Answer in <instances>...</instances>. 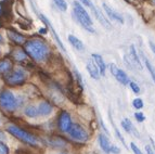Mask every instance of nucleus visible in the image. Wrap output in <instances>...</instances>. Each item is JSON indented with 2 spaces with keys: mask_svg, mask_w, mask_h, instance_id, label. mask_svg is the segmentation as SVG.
<instances>
[{
  "mask_svg": "<svg viewBox=\"0 0 155 154\" xmlns=\"http://www.w3.org/2000/svg\"><path fill=\"white\" fill-rule=\"evenodd\" d=\"M153 2H154V5H155V0H153Z\"/></svg>",
  "mask_w": 155,
  "mask_h": 154,
  "instance_id": "4c0bfd02",
  "label": "nucleus"
},
{
  "mask_svg": "<svg viewBox=\"0 0 155 154\" xmlns=\"http://www.w3.org/2000/svg\"><path fill=\"white\" fill-rule=\"evenodd\" d=\"M72 118L71 115L67 112L63 111L61 112L59 116V119H58V126H59V129L61 131H64V132H68L72 127Z\"/></svg>",
  "mask_w": 155,
  "mask_h": 154,
  "instance_id": "0eeeda50",
  "label": "nucleus"
},
{
  "mask_svg": "<svg viewBox=\"0 0 155 154\" xmlns=\"http://www.w3.org/2000/svg\"><path fill=\"white\" fill-rule=\"evenodd\" d=\"M132 105H134V109L140 110V109L143 108V101L141 100V99H139V98H137V99H134V100L132 101Z\"/></svg>",
  "mask_w": 155,
  "mask_h": 154,
  "instance_id": "a878e982",
  "label": "nucleus"
},
{
  "mask_svg": "<svg viewBox=\"0 0 155 154\" xmlns=\"http://www.w3.org/2000/svg\"><path fill=\"white\" fill-rule=\"evenodd\" d=\"M12 71V63L10 60L0 61V74H8Z\"/></svg>",
  "mask_w": 155,
  "mask_h": 154,
  "instance_id": "aec40b11",
  "label": "nucleus"
},
{
  "mask_svg": "<svg viewBox=\"0 0 155 154\" xmlns=\"http://www.w3.org/2000/svg\"><path fill=\"white\" fill-rule=\"evenodd\" d=\"M54 3L61 11H66L67 10V3H66L65 0H54Z\"/></svg>",
  "mask_w": 155,
  "mask_h": 154,
  "instance_id": "393cba45",
  "label": "nucleus"
},
{
  "mask_svg": "<svg viewBox=\"0 0 155 154\" xmlns=\"http://www.w3.org/2000/svg\"><path fill=\"white\" fill-rule=\"evenodd\" d=\"M7 131H8L9 134L12 135L13 137H15L18 140H21V141L25 142L27 144H31V146H37L38 144V140H37L36 137L33 136L29 132H27L24 129L20 128L16 125H12V124L8 125L7 126Z\"/></svg>",
  "mask_w": 155,
  "mask_h": 154,
  "instance_id": "7ed1b4c3",
  "label": "nucleus"
},
{
  "mask_svg": "<svg viewBox=\"0 0 155 154\" xmlns=\"http://www.w3.org/2000/svg\"><path fill=\"white\" fill-rule=\"evenodd\" d=\"M130 88H131V90L132 91H134V93H139L140 92V88H139V86L137 85V84H136V82H130Z\"/></svg>",
  "mask_w": 155,
  "mask_h": 154,
  "instance_id": "c85d7f7f",
  "label": "nucleus"
},
{
  "mask_svg": "<svg viewBox=\"0 0 155 154\" xmlns=\"http://www.w3.org/2000/svg\"><path fill=\"white\" fill-rule=\"evenodd\" d=\"M119 152H120V150H119L116 146H111V153H114V154H118Z\"/></svg>",
  "mask_w": 155,
  "mask_h": 154,
  "instance_id": "2f4dec72",
  "label": "nucleus"
},
{
  "mask_svg": "<svg viewBox=\"0 0 155 154\" xmlns=\"http://www.w3.org/2000/svg\"><path fill=\"white\" fill-rule=\"evenodd\" d=\"M145 151H147V154H154V151H153V150L151 149L150 146H145Z\"/></svg>",
  "mask_w": 155,
  "mask_h": 154,
  "instance_id": "473e14b6",
  "label": "nucleus"
},
{
  "mask_svg": "<svg viewBox=\"0 0 155 154\" xmlns=\"http://www.w3.org/2000/svg\"><path fill=\"white\" fill-rule=\"evenodd\" d=\"M49 143L51 146H55V148H62V146H65V142L63 141L62 139H59V138H51L49 140Z\"/></svg>",
  "mask_w": 155,
  "mask_h": 154,
  "instance_id": "b1692460",
  "label": "nucleus"
},
{
  "mask_svg": "<svg viewBox=\"0 0 155 154\" xmlns=\"http://www.w3.org/2000/svg\"><path fill=\"white\" fill-rule=\"evenodd\" d=\"M5 138H7V137H5V134L3 132V131L0 130V141H3V140H5Z\"/></svg>",
  "mask_w": 155,
  "mask_h": 154,
  "instance_id": "f704fd0d",
  "label": "nucleus"
},
{
  "mask_svg": "<svg viewBox=\"0 0 155 154\" xmlns=\"http://www.w3.org/2000/svg\"><path fill=\"white\" fill-rule=\"evenodd\" d=\"M87 71H88L90 77H92L93 79L98 80L100 78V69H98L94 61H89L87 63Z\"/></svg>",
  "mask_w": 155,
  "mask_h": 154,
  "instance_id": "9d476101",
  "label": "nucleus"
},
{
  "mask_svg": "<svg viewBox=\"0 0 155 154\" xmlns=\"http://www.w3.org/2000/svg\"><path fill=\"white\" fill-rule=\"evenodd\" d=\"M110 71H111L112 75H113L120 84H123V85H128V84H130L129 77L127 76V74L123 69H119L118 67L116 66L115 63H111V64H110Z\"/></svg>",
  "mask_w": 155,
  "mask_h": 154,
  "instance_id": "6e6552de",
  "label": "nucleus"
},
{
  "mask_svg": "<svg viewBox=\"0 0 155 154\" xmlns=\"http://www.w3.org/2000/svg\"><path fill=\"white\" fill-rule=\"evenodd\" d=\"M73 5H74V14H75L77 21L80 23V25L90 33H94V29L92 28V20H91L88 12L85 10V8L78 1H74Z\"/></svg>",
  "mask_w": 155,
  "mask_h": 154,
  "instance_id": "f03ea898",
  "label": "nucleus"
},
{
  "mask_svg": "<svg viewBox=\"0 0 155 154\" xmlns=\"http://www.w3.org/2000/svg\"><path fill=\"white\" fill-rule=\"evenodd\" d=\"M39 32H40V33H46V29H45V28H42V29H40V31H39Z\"/></svg>",
  "mask_w": 155,
  "mask_h": 154,
  "instance_id": "e433bc0d",
  "label": "nucleus"
},
{
  "mask_svg": "<svg viewBox=\"0 0 155 154\" xmlns=\"http://www.w3.org/2000/svg\"><path fill=\"white\" fill-rule=\"evenodd\" d=\"M18 100L9 90H2L0 92V108L5 111H14L18 105Z\"/></svg>",
  "mask_w": 155,
  "mask_h": 154,
  "instance_id": "20e7f679",
  "label": "nucleus"
},
{
  "mask_svg": "<svg viewBox=\"0 0 155 154\" xmlns=\"http://www.w3.org/2000/svg\"><path fill=\"white\" fill-rule=\"evenodd\" d=\"M143 57V61H144V64H145V67L147 69V71L150 72L151 76H152V79L155 82V69L154 67L152 66V64H151V62L147 60V58H145L144 55H142Z\"/></svg>",
  "mask_w": 155,
  "mask_h": 154,
  "instance_id": "4be33fe9",
  "label": "nucleus"
},
{
  "mask_svg": "<svg viewBox=\"0 0 155 154\" xmlns=\"http://www.w3.org/2000/svg\"><path fill=\"white\" fill-rule=\"evenodd\" d=\"M68 41H70V44L72 45L76 50H78V51H84V50H85V46H84V44L81 42V40L78 39L76 36H74V35H70V36H68Z\"/></svg>",
  "mask_w": 155,
  "mask_h": 154,
  "instance_id": "2eb2a0df",
  "label": "nucleus"
},
{
  "mask_svg": "<svg viewBox=\"0 0 155 154\" xmlns=\"http://www.w3.org/2000/svg\"><path fill=\"white\" fill-rule=\"evenodd\" d=\"M102 7H103L104 11H105L106 14H107L110 18H113V20H115V21H117V22H119L120 24L124 23V18H123V16L120 15L119 13H117L115 10H113L112 8H110V7L106 5V3H103V5H102Z\"/></svg>",
  "mask_w": 155,
  "mask_h": 154,
  "instance_id": "1a4fd4ad",
  "label": "nucleus"
},
{
  "mask_svg": "<svg viewBox=\"0 0 155 154\" xmlns=\"http://www.w3.org/2000/svg\"><path fill=\"white\" fill-rule=\"evenodd\" d=\"M99 143H100L101 149L103 150L105 153H110L111 152V144H110L109 139H107L106 136H104L102 134L99 135Z\"/></svg>",
  "mask_w": 155,
  "mask_h": 154,
  "instance_id": "4468645a",
  "label": "nucleus"
},
{
  "mask_svg": "<svg viewBox=\"0 0 155 154\" xmlns=\"http://www.w3.org/2000/svg\"><path fill=\"white\" fill-rule=\"evenodd\" d=\"M27 55L28 54L26 53V52H24L23 50H21V49H18L14 52V58L18 61H25V60H27Z\"/></svg>",
  "mask_w": 155,
  "mask_h": 154,
  "instance_id": "5701e85b",
  "label": "nucleus"
},
{
  "mask_svg": "<svg viewBox=\"0 0 155 154\" xmlns=\"http://www.w3.org/2000/svg\"><path fill=\"white\" fill-rule=\"evenodd\" d=\"M130 148H131L132 152H134V154H142V152H141V150H140L139 148H138V146L134 143V142H131V143H130Z\"/></svg>",
  "mask_w": 155,
  "mask_h": 154,
  "instance_id": "c756f323",
  "label": "nucleus"
},
{
  "mask_svg": "<svg viewBox=\"0 0 155 154\" xmlns=\"http://www.w3.org/2000/svg\"><path fill=\"white\" fill-rule=\"evenodd\" d=\"M39 18H40V20H42V21H44V22L47 24V25L49 26V28L52 31V34H53V36H54V38L57 39V41H58V44H59V46L61 47V48H62L63 50H64V51H65V48H64V46H63L62 41H61V39H60V38H59V36H58V35H57V33H55L54 28H53V27H52V24L49 22V20H48V18H47L46 16L44 15V14H40V15H39Z\"/></svg>",
  "mask_w": 155,
  "mask_h": 154,
  "instance_id": "dca6fc26",
  "label": "nucleus"
},
{
  "mask_svg": "<svg viewBox=\"0 0 155 154\" xmlns=\"http://www.w3.org/2000/svg\"><path fill=\"white\" fill-rule=\"evenodd\" d=\"M80 2L83 3V5H85L86 7H89V8H91V7H92V3H91V1L90 0H79Z\"/></svg>",
  "mask_w": 155,
  "mask_h": 154,
  "instance_id": "7c9ffc66",
  "label": "nucleus"
},
{
  "mask_svg": "<svg viewBox=\"0 0 155 154\" xmlns=\"http://www.w3.org/2000/svg\"><path fill=\"white\" fill-rule=\"evenodd\" d=\"M68 135L71 136V138L80 142L87 141L89 138V135L87 132V130L84 127H81L79 124H73L70 131H68Z\"/></svg>",
  "mask_w": 155,
  "mask_h": 154,
  "instance_id": "423d86ee",
  "label": "nucleus"
},
{
  "mask_svg": "<svg viewBox=\"0 0 155 154\" xmlns=\"http://www.w3.org/2000/svg\"><path fill=\"white\" fill-rule=\"evenodd\" d=\"M149 45H150V48H151V50L153 51V53L155 54V44L153 42V41H149Z\"/></svg>",
  "mask_w": 155,
  "mask_h": 154,
  "instance_id": "72a5a7b5",
  "label": "nucleus"
},
{
  "mask_svg": "<svg viewBox=\"0 0 155 154\" xmlns=\"http://www.w3.org/2000/svg\"><path fill=\"white\" fill-rule=\"evenodd\" d=\"M25 52L33 60L37 62H41L49 55V48L41 40H29L25 42Z\"/></svg>",
  "mask_w": 155,
  "mask_h": 154,
  "instance_id": "f257e3e1",
  "label": "nucleus"
},
{
  "mask_svg": "<svg viewBox=\"0 0 155 154\" xmlns=\"http://www.w3.org/2000/svg\"><path fill=\"white\" fill-rule=\"evenodd\" d=\"M24 114L28 118H35L39 115L38 108H36L35 105H27L24 110Z\"/></svg>",
  "mask_w": 155,
  "mask_h": 154,
  "instance_id": "a211bd4d",
  "label": "nucleus"
},
{
  "mask_svg": "<svg viewBox=\"0 0 155 154\" xmlns=\"http://www.w3.org/2000/svg\"><path fill=\"white\" fill-rule=\"evenodd\" d=\"M129 55H130V59L132 60V62H134V64L139 67V69H142V64H141V62H140V59H139V57H138L137 51H136V48H134V46H130Z\"/></svg>",
  "mask_w": 155,
  "mask_h": 154,
  "instance_id": "f3484780",
  "label": "nucleus"
},
{
  "mask_svg": "<svg viewBox=\"0 0 155 154\" xmlns=\"http://www.w3.org/2000/svg\"><path fill=\"white\" fill-rule=\"evenodd\" d=\"M92 59H93V61L96 62L98 69H100V73L104 76V75H105V71H106V65H105V63H104L103 58L101 57L100 54L92 53Z\"/></svg>",
  "mask_w": 155,
  "mask_h": 154,
  "instance_id": "f8f14e48",
  "label": "nucleus"
},
{
  "mask_svg": "<svg viewBox=\"0 0 155 154\" xmlns=\"http://www.w3.org/2000/svg\"><path fill=\"white\" fill-rule=\"evenodd\" d=\"M2 45H3V37H2V35L0 34V51H1V47H2Z\"/></svg>",
  "mask_w": 155,
  "mask_h": 154,
  "instance_id": "c9c22d12",
  "label": "nucleus"
},
{
  "mask_svg": "<svg viewBox=\"0 0 155 154\" xmlns=\"http://www.w3.org/2000/svg\"><path fill=\"white\" fill-rule=\"evenodd\" d=\"M122 126H123V128H124L127 132H129V134H134V136H138V135H139L137 131L134 130V125H132V123L129 121V119H128V118H125V119H123V121H122Z\"/></svg>",
  "mask_w": 155,
  "mask_h": 154,
  "instance_id": "412c9836",
  "label": "nucleus"
},
{
  "mask_svg": "<svg viewBox=\"0 0 155 154\" xmlns=\"http://www.w3.org/2000/svg\"><path fill=\"white\" fill-rule=\"evenodd\" d=\"M91 10H92V12L94 13V15H96L97 20H98L106 29H111V24H110V22L106 20L105 18H104L103 14H102V13H101L100 11H99L98 9L94 7V5H92V7H91Z\"/></svg>",
  "mask_w": 155,
  "mask_h": 154,
  "instance_id": "9b49d317",
  "label": "nucleus"
},
{
  "mask_svg": "<svg viewBox=\"0 0 155 154\" xmlns=\"http://www.w3.org/2000/svg\"><path fill=\"white\" fill-rule=\"evenodd\" d=\"M8 37L13 41V42H15V44H18V45L25 44V38L18 33H14V32L9 31L8 32Z\"/></svg>",
  "mask_w": 155,
  "mask_h": 154,
  "instance_id": "6ab92c4d",
  "label": "nucleus"
},
{
  "mask_svg": "<svg viewBox=\"0 0 155 154\" xmlns=\"http://www.w3.org/2000/svg\"><path fill=\"white\" fill-rule=\"evenodd\" d=\"M26 77H27V74L25 71L21 69H14L8 74H5V82L11 86H18L25 82Z\"/></svg>",
  "mask_w": 155,
  "mask_h": 154,
  "instance_id": "39448f33",
  "label": "nucleus"
},
{
  "mask_svg": "<svg viewBox=\"0 0 155 154\" xmlns=\"http://www.w3.org/2000/svg\"><path fill=\"white\" fill-rule=\"evenodd\" d=\"M52 105L50 103L48 102H41L40 104L38 105V112H39V115L41 116H48L52 113Z\"/></svg>",
  "mask_w": 155,
  "mask_h": 154,
  "instance_id": "ddd939ff",
  "label": "nucleus"
},
{
  "mask_svg": "<svg viewBox=\"0 0 155 154\" xmlns=\"http://www.w3.org/2000/svg\"><path fill=\"white\" fill-rule=\"evenodd\" d=\"M0 154H9V148L5 143L0 141Z\"/></svg>",
  "mask_w": 155,
  "mask_h": 154,
  "instance_id": "bb28decb",
  "label": "nucleus"
},
{
  "mask_svg": "<svg viewBox=\"0 0 155 154\" xmlns=\"http://www.w3.org/2000/svg\"><path fill=\"white\" fill-rule=\"evenodd\" d=\"M134 117H136V119H137L139 123H142L145 119V116L143 115V113H141V112H136V113H134Z\"/></svg>",
  "mask_w": 155,
  "mask_h": 154,
  "instance_id": "cd10ccee",
  "label": "nucleus"
}]
</instances>
